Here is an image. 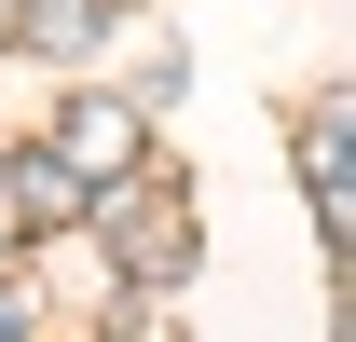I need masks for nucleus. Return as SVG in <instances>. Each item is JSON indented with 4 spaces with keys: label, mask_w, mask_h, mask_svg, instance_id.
<instances>
[{
    "label": "nucleus",
    "mask_w": 356,
    "mask_h": 342,
    "mask_svg": "<svg viewBox=\"0 0 356 342\" xmlns=\"http://www.w3.org/2000/svg\"><path fill=\"white\" fill-rule=\"evenodd\" d=\"M83 233L110 247V274H124L137 301H151L178 260H192V206H178V178H151V165H137V178H110V192H83Z\"/></svg>",
    "instance_id": "obj_1"
},
{
    "label": "nucleus",
    "mask_w": 356,
    "mask_h": 342,
    "mask_svg": "<svg viewBox=\"0 0 356 342\" xmlns=\"http://www.w3.org/2000/svg\"><path fill=\"white\" fill-rule=\"evenodd\" d=\"M0 192H14V233H83V178L55 151H0Z\"/></svg>",
    "instance_id": "obj_4"
},
{
    "label": "nucleus",
    "mask_w": 356,
    "mask_h": 342,
    "mask_svg": "<svg viewBox=\"0 0 356 342\" xmlns=\"http://www.w3.org/2000/svg\"><path fill=\"white\" fill-rule=\"evenodd\" d=\"M14 42L28 55H96L110 42V0H14Z\"/></svg>",
    "instance_id": "obj_5"
},
{
    "label": "nucleus",
    "mask_w": 356,
    "mask_h": 342,
    "mask_svg": "<svg viewBox=\"0 0 356 342\" xmlns=\"http://www.w3.org/2000/svg\"><path fill=\"white\" fill-rule=\"evenodd\" d=\"M42 151L83 178V192H110V178H137V165H151V137H137V110H124V96H69Z\"/></svg>",
    "instance_id": "obj_2"
},
{
    "label": "nucleus",
    "mask_w": 356,
    "mask_h": 342,
    "mask_svg": "<svg viewBox=\"0 0 356 342\" xmlns=\"http://www.w3.org/2000/svg\"><path fill=\"white\" fill-rule=\"evenodd\" d=\"M0 55H14V0H0Z\"/></svg>",
    "instance_id": "obj_7"
},
{
    "label": "nucleus",
    "mask_w": 356,
    "mask_h": 342,
    "mask_svg": "<svg viewBox=\"0 0 356 342\" xmlns=\"http://www.w3.org/2000/svg\"><path fill=\"white\" fill-rule=\"evenodd\" d=\"M343 137H356V110L343 96H315V124H302V178H315V247L343 260V233H356V192H343Z\"/></svg>",
    "instance_id": "obj_3"
},
{
    "label": "nucleus",
    "mask_w": 356,
    "mask_h": 342,
    "mask_svg": "<svg viewBox=\"0 0 356 342\" xmlns=\"http://www.w3.org/2000/svg\"><path fill=\"white\" fill-rule=\"evenodd\" d=\"M14 247H28V233H14V192H0V260H14Z\"/></svg>",
    "instance_id": "obj_6"
}]
</instances>
